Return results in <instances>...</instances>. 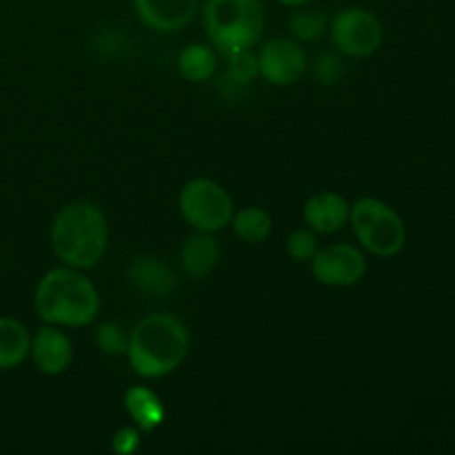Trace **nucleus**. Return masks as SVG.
Masks as SVG:
<instances>
[{"instance_id":"16","label":"nucleus","mask_w":455,"mask_h":455,"mask_svg":"<svg viewBox=\"0 0 455 455\" xmlns=\"http://www.w3.org/2000/svg\"><path fill=\"white\" fill-rule=\"evenodd\" d=\"M124 409L140 431H154L164 422V407L147 387H132L124 394Z\"/></svg>"},{"instance_id":"11","label":"nucleus","mask_w":455,"mask_h":455,"mask_svg":"<svg viewBox=\"0 0 455 455\" xmlns=\"http://www.w3.org/2000/svg\"><path fill=\"white\" fill-rule=\"evenodd\" d=\"M34 367L44 376H60L74 363V347H71L69 336L62 331V327H47L38 329L36 336L31 338L29 349Z\"/></svg>"},{"instance_id":"12","label":"nucleus","mask_w":455,"mask_h":455,"mask_svg":"<svg viewBox=\"0 0 455 455\" xmlns=\"http://www.w3.org/2000/svg\"><path fill=\"white\" fill-rule=\"evenodd\" d=\"M351 204L347 203L345 196L336 191H318L311 196L302 207V218L307 227L315 234H338L349 225Z\"/></svg>"},{"instance_id":"4","label":"nucleus","mask_w":455,"mask_h":455,"mask_svg":"<svg viewBox=\"0 0 455 455\" xmlns=\"http://www.w3.org/2000/svg\"><path fill=\"white\" fill-rule=\"evenodd\" d=\"M203 27L209 44L222 56L253 49L265 31L260 0H204Z\"/></svg>"},{"instance_id":"19","label":"nucleus","mask_w":455,"mask_h":455,"mask_svg":"<svg viewBox=\"0 0 455 455\" xmlns=\"http://www.w3.org/2000/svg\"><path fill=\"white\" fill-rule=\"evenodd\" d=\"M296 9L298 12H293L291 18H289V29H291L293 38L305 40V43H314V40L323 38L324 31L329 29L327 13L320 12V9Z\"/></svg>"},{"instance_id":"22","label":"nucleus","mask_w":455,"mask_h":455,"mask_svg":"<svg viewBox=\"0 0 455 455\" xmlns=\"http://www.w3.org/2000/svg\"><path fill=\"white\" fill-rule=\"evenodd\" d=\"M318 238L311 229H296L287 238V253L296 262H309L318 251Z\"/></svg>"},{"instance_id":"24","label":"nucleus","mask_w":455,"mask_h":455,"mask_svg":"<svg viewBox=\"0 0 455 455\" xmlns=\"http://www.w3.org/2000/svg\"><path fill=\"white\" fill-rule=\"evenodd\" d=\"M140 434L142 431L138 427H123L111 438V451L118 455H132L138 451L140 449Z\"/></svg>"},{"instance_id":"20","label":"nucleus","mask_w":455,"mask_h":455,"mask_svg":"<svg viewBox=\"0 0 455 455\" xmlns=\"http://www.w3.org/2000/svg\"><path fill=\"white\" fill-rule=\"evenodd\" d=\"M258 76H260V67H258V56L251 49L227 56V78L231 83L251 84Z\"/></svg>"},{"instance_id":"9","label":"nucleus","mask_w":455,"mask_h":455,"mask_svg":"<svg viewBox=\"0 0 455 455\" xmlns=\"http://www.w3.org/2000/svg\"><path fill=\"white\" fill-rule=\"evenodd\" d=\"M260 76L274 87L296 84L307 71V53L293 38L267 40L258 53Z\"/></svg>"},{"instance_id":"10","label":"nucleus","mask_w":455,"mask_h":455,"mask_svg":"<svg viewBox=\"0 0 455 455\" xmlns=\"http://www.w3.org/2000/svg\"><path fill=\"white\" fill-rule=\"evenodd\" d=\"M136 16L145 27L158 34H173L196 18L200 0H132Z\"/></svg>"},{"instance_id":"13","label":"nucleus","mask_w":455,"mask_h":455,"mask_svg":"<svg viewBox=\"0 0 455 455\" xmlns=\"http://www.w3.org/2000/svg\"><path fill=\"white\" fill-rule=\"evenodd\" d=\"M133 289L151 298H167L176 289V275L163 260L151 256L136 258L127 271Z\"/></svg>"},{"instance_id":"23","label":"nucleus","mask_w":455,"mask_h":455,"mask_svg":"<svg viewBox=\"0 0 455 455\" xmlns=\"http://www.w3.org/2000/svg\"><path fill=\"white\" fill-rule=\"evenodd\" d=\"M345 76V62L338 53L323 52L314 62V78L323 84L340 83Z\"/></svg>"},{"instance_id":"15","label":"nucleus","mask_w":455,"mask_h":455,"mask_svg":"<svg viewBox=\"0 0 455 455\" xmlns=\"http://www.w3.org/2000/svg\"><path fill=\"white\" fill-rule=\"evenodd\" d=\"M31 333L20 320L0 315V371L16 369L29 358Z\"/></svg>"},{"instance_id":"3","label":"nucleus","mask_w":455,"mask_h":455,"mask_svg":"<svg viewBox=\"0 0 455 455\" xmlns=\"http://www.w3.org/2000/svg\"><path fill=\"white\" fill-rule=\"evenodd\" d=\"M49 240L62 265L89 271L105 258L109 244V225L98 204L76 200L56 213Z\"/></svg>"},{"instance_id":"5","label":"nucleus","mask_w":455,"mask_h":455,"mask_svg":"<svg viewBox=\"0 0 455 455\" xmlns=\"http://www.w3.org/2000/svg\"><path fill=\"white\" fill-rule=\"evenodd\" d=\"M349 225L360 247L378 258H394L407 244V227L400 213L380 198H360L351 204Z\"/></svg>"},{"instance_id":"18","label":"nucleus","mask_w":455,"mask_h":455,"mask_svg":"<svg viewBox=\"0 0 455 455\" xmlns=\"http://www.w3.org/2000/svg\"><path fill=\"white\" fill-rule=\"evenodd\" d=\"M231 227H234V234L243 243L260 244L269 238L274 222H271V216L262 207H244L240 212H234Z\"/></svg>"},{"instance_id":"8","label":"nucleus","mask_w":455,"mask_h":455,"mask_svg":"<svg viewBox=\"0 0 455 455\" xmlns=\"http://www.w3.org/2000/svg\"><path fill=\"white\" fill-rule=\"evenodd\" d=\"M311 275L324 287H354L367 274V258L358 247L347 243L329 244L309 260Z\"/></svg>"},{"instance_id":"25","label":"nucleus","mask_w":455,"mask_h":455,"mask_svg":"<svg viewBox=\"0 0 455 455\" xmlns=\"http://www.w3.org/2000/svg\"><path fill=\"white\" fill-rule=\"evenodd\" d=\"M278 3L284 4V7H305L311 0H278Z\"/></svg>"},{"instance_id":"1","label":"nucleus","mask_w":455,"mask_h":455,"mask_svg":"<svg viewBox=\"0 0 455 455\" xmlns=\"http://www.w3.org/2000/svg\"><path fill=\"white\" fill-rule=\"evenodd\" d=\"M34 309L44 324L80 329L92 324L100 314V293L80 269L56 267L38 280Z\"/></svg>"},{"instance_id":"17","label":"nucleus","mask_w":455,"mask_h":455,"mask_svg":"<svg viewBox=\"0 0 455 455\" xmlns=\"http://www.w3.org/2000/svg\"><path fill=\"white\" fill-rule=\"evenodd\" d=\"M218 69L216 49L204 43L187 44L178 53V71L189 83H207Z\"/></svg>"},{"instance_id":"14","label":"nucleus","mask_w":455,"mask_h":455,"mask_svg":"<svg viewBox=\"0 0 455 455\" xmlns=\"http://www.w3.org/2000/svg\"><path fill=\"white\" fill-rule=\"evenodd\" d=\"M180 260L187 275H191V278H204L220 262V244L213 238V234L196 231V234H191L182 243Z\"/></svg>"},{"instance_id":"7","label":"nucleus","mask_w":455,"mask_h":455,"mask_svg":"<svg viewBox=\"0 0 455 455\" xmlns=\"http://www.w3.org/2000/svg\"><path fill=\"white\" fill-rule=\"evenodd\" d=\"M331 44L349 58H369L382 47L385 29L376 13L363 7L342 9L329 22Z\"/></svg>"},{"instance_id":"2","label":"nucleus","mask_w":455,"mask_h":455,"mask_svg":"<svg viewBox=\"0 0 455 455\" xmlns=\"http://www.w3.org/2000/svg\"><path fill=\"white\" fill-rule=\"evenodd\" d=\"M189 345V329L182 320L172 314H149L129 333V367L145 380H158L185 363Z\"/></svg>"},{"instance_id":"21","label":"nucleus","mask_w":455,"mask_h":455,"mask_svg":"<svg viewBox=\"0 0 455 455\" xmlns=\"http://www.w3.org/2000/svg\"><path fill=\"white\" fill-rule=\"evenodd\" d=\"M96 345L102 354L107 355H123L127 354L129 336L123 327L116 323H102L96 331Z\"/></svg>"},{"instance_id":"6","label":"nucleus","mask_w":455,"mask_h":455,"mask_svg":"<svg viewBox=\"0 0 455 455\" xmlns=\"http://www.w3.org/2000/svg\"><path fill=\"white\" fill-rule=\"evenodd\" d=\"M180 216L194 231L218 234L231 225L234 200L225 187L209 178H194L187 182L178 196Z\"/></svg>"}]
</instances>
